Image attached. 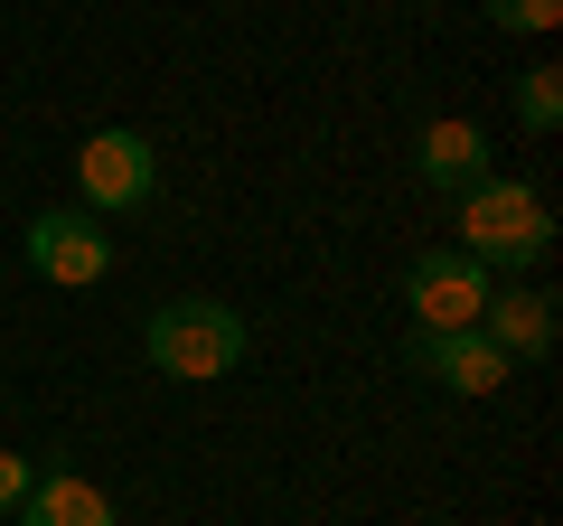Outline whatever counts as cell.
Wrapping results in <instances>:
<instances>
[{
	"instance_id": "obj_4",
	"label": "cell",
	"mask_w": 563,
	"mask_h": 526,
	"mask_svg": "<svg viewBox=\"0 0 563 526\" xmlns=\"http://www.w3.org/2000/svg\"><path fill=\"white\" fill-rule=\"evenodd\" d=\"M20 254H29V273H38V283L85 292V283H103V273H113V226L85 217V207H38V217H29V235H20Z\"/></svg>"
},
{
	"instance_id": "obj_5",
	"label": "cell",
	"mask_w": 563,
	"mask_h": 526,
	"mask_svg": "<svg viewBox=\"0 0 563 526\" xmlns=\"http://www.w3.org/2000/svg\"><path fill=\"white\" fill-rule=\"evenodd\" d=\"M488 292H498V273H488V263H470L461 244H442V254H413V273H404L413 329H479Z\"/></svg>"
},
{
	"instance_id": "obj_9",
	"label": "cell",
	"mask_w": 563,
	"mask_h": 526,
	"mask_svg": "<svg viewBox=\"0 0 563 526\" xmlns=\"http://www.w3.org/2000/svg\"><path fill=\"white\" fill-rule=\"evenodd\" d=\"M20 526H122L113 498H103L95 480H76V470H57V480H29V498L10 507Z\"/></svg>"
},
{
	"instance_id": "obj_8",
	"label": "cell",
	"mask_w": 563,
	"mask_h": 526,
	"mask_svg": "<svg viewBox=\"0 0 563 526\" xmlns=\"http://www.w3.org/2000/svg\"><path fill=\"white\" fill-rule=\"evenodd\" d=\"M413 366L442 376L451 395H498L507 385V358L479 339V329H413Z\"/></svg>"
},
{
	"instance_id": "obj_1",
	"label": "cell",
	"mask_w": 563,
	"mask_h": 526,
	"mask_svg": "<svg viewBox=\"0 0 563 526\" xmlns=\"http://www.w3.org/2000/svg\"><path fill=\"white\" fill-rule=\"evenodd\" d=\"M461 254L470 263H488V273H526V263H544L554 254V207L536 198L526 179H479V188H461Z\"/></svg>"
},
{
	"instance_id": "obj_6",
	"label": "cell",
	"mask_w": 563,
	"mask_h": 526,
	"mask_svg": "<svg viewBox=\"0 0 563 526\" xmlns=\"http://www.w3.org/2000/svg\"><path fill=\"white\" fill-rule=\"evenodd\" d=\"M479 339L498 348L507 366H536V358H554V292H544V283H507V292H488V310H479Z\"/></svg>"
},
{
	"instance_id": "obj_7",
	"label": "cell",
	"mask_w": 563,
	"mask_h": 526,
	"mask_svg": "<svg viewBox=\"0 0 563 526\" xmlns=\"http://www.w3.org/2000/svg\"><path fill=\"white\" fill-rule=\"evenodd\" d=\"M413 169H422V188H479V179H498L488 169V132L470 113H442V122H422V142H413Z\"/></svg>"
},
{
	"instance_id": "obj_10",
	"label": "cell",
	"mask_w": 563,
	"mask_h": 526,
	"mask_svg": "<svg viewBox=\"0 0 563 526\" xmlns=\"http://www.w3.org/2000/svg\"><path fill=\"white\" fill-rule=\"evenodd\" d=\"M517 113H526V132H554V122H563V66H526Z\"/></svg>"
},
{
	"instance_id": "obj_2",
	"label": "cell",
	"mask_w": 563,
	"mask_h": 526,
	"mask_svg": "<svg viewBox=\"0 0 563 526\" xmlns=\"http://www.w3.org/2000/svg\"><path fill=\"white\" fill-rule=\"evenodd\" d=\"M141 348H151V366H161L169 385H217V376L244 366V310H225V302H161L151 329H141Z\"/></svg>"
},
{
	"instance_id": "obj_3",
	"label": "cell",
	"mask_w": 563,
	"mask_h": 526,
	"mask_svg": "<svg viewBox=\"0 0 563 526\" xmlns=\"http://www.w3.org/2000/svg\"><path fill=\"white\" fill-rule=\"evenodd\" d=\"M151 188H161V151L141 132L103 122V132L76 142V207L85 217H132V207H151Z\"/></svg>"
},
{
	"instance_id": "obj_11",
	"label": "cell",
	"mask_w": 563,
	"mask_h": 526,
	"mask_svg": "<svg viewBox=\"0 0 563 526\" xmlns=\"http://www.w3.org/2000/svg\"><path fill=\"white\" fill-rule=\"evenodd\" d=\"M488 20H498V29H526V39H536V29H554V20H563V0H488Z\"/></svg>"
},
{
	"instance_id": "obj_12",
	"label": "cell",
	"mask_w": 563,
	"mask_h": 526,
	"mask_svg": "<svg viewBox=\"0 0 563 526\" xmlns=\"http://www.w3.org/2000/svg\"><path fill=\"white\" fill-rule=\"evenodd\" d=\"M29 480H38V470H29V461H20V451H0V517H10V507H20V498H29Z\"/></svg>"
}]
</instances>
